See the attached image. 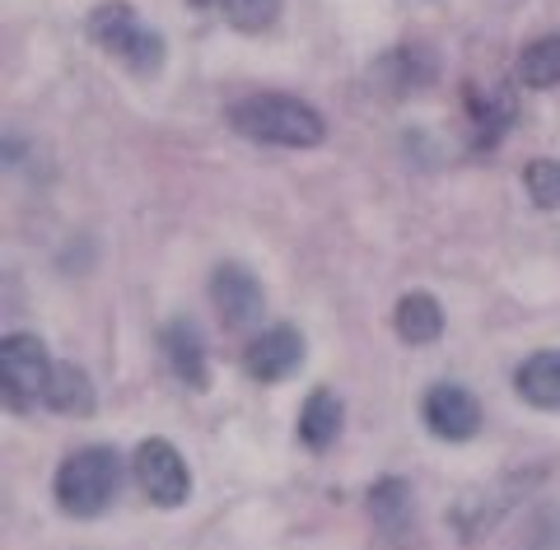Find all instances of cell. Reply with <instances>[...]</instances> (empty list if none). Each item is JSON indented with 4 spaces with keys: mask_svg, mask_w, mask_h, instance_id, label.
Wrapping results in <instances>:
<instances>
[{
    "mask_svg": "<svg viewBox=\"0 0 560 550\" xmlns=\"http://www.w3.org/2000/svg\"><path fill=\"white\" fill-rule=\"evenodd\" d=\"M230 127L238 136L257 140V145H285V150H308L327 136L323 113L290 94H253V98L234 103Z\"/></svg>",
    "mask_w": 560,
    "mask_h": 550,
    "instance_id": "obj_1",
    "label": "cell"
},
{
    "mask_svg": "<svg viewBox=\"0 0 560 550\" xmlns=\"http://www.w3.org/2000/svg\"><path fill=\"white\" fill-rule=\"evenodd\" d=\"M121 490V457L113 448H80L57 471V504L70 518H98Z\"/></svg>",
    "mask_w": 560,
    "mask_h": 550,
    "instance_id": "obj_2",
    "label": "cell"
},
{
    "mask_svg": "<svg viewBox=\"0 0 560 550\" xmlns=\"http://www.w3.org/2000/svg\"><path fill=\"white\" fill-rule=\"evenodd\" d=\"M90 43L98 51H108V57H121L136 70V75H154V70L164 66L160 33L140 28L131 5H121V0H108V5H98L90 14Z\"/></svg>",
    "mask_w": 560,
    "mask_h": 550,
    "instance_id": "obj_3",
    "label": "cell"
},
{
    "mask_svg": "<svg viewBox=\"0 0 560 550\" xmlns=\"http://www.w3.org/2000/svg\"><path fill=\"white\" fill-rule=\"evenodd\" d=\"M47 378H51V360L33 331H14L0 341V387H5V401L14 411L38 401L47 393Z\"/></svg>",
    "mask_w": 560,
    "mask_h": 550,
    "instance_id": "obj_4",
    "label": "cell"
},
{
    "mask_svg": "<svg viewBox=\"0 0 560 550\" xmlns=\"http://www.w3.org/2000/svg\"><path fill=\"white\" fill-rule=\"evenodd\" d=\"M131 471H136V481H140V490H145L150 504H160V508L187 504V494H191V471H187L183 453L173 448L168 438H145V443H140Z\"/></svg>",
    "mask_w": 560,
    "mask_h": 550,
    "instance_id": "obj_5",
    "label": "cell"
},
{
    "mask_svg": "<svg viewBox=\"0 0 560 550\" xmlns=\"http://www.w3.org/2000/svg\"><path fill=\"white\" fill-rule=\"evenodd\" d=\"M210 304H215L224 327L248 331L261 317V304H267V299H261V285L248 266L224 261V266H215V276H210Z\"/></svg>",
    "mask_w": 560,
    "mask_h": 550,
    "instance_id": "obj_6",
    "label": "cell"
},
{
    "mask_svg": "<svg viewBox=\"0 0 560 550\" xmlns=\"http://www.w3.org/2000/svg\"><path fill=\"white\" fill-rule=\"evenodd\" d=\"M300 364H304V336L285 323L257 331L248 350H243V368H248V378H257V383H285Z\"/></svg>",
    "mask_w": 560,
    "mask_h": 550,
    "instance_id": "obj_7",
    "label": "cell"
},
{
    "mask_svg": "<svg viewBox=\"0 0 560 550\" xmlns=\"http://www.w3.org/2000/svg\"><path fill=\"white\" fill-rule=\"evenodd\" d=\"M420 416H425L430 434L444 438V443H463L481 430V401L467 393L458 383H440L425 393V406H420Z\"/></svg>",
    "mask_w": 560,
    "mask_h": 550,
    "instance_id": "obj_8",
    "label": "cell"
},
{
    "mask_svg": "<svg viewBox=\"0 0 560 550\" xmlns=\"http://www.w3.org/2000/svg\"><path fill=\"white\" fill-rule=\"evenodd\" d=\"M164 354L173 364V374H178L191 393H206L210 387V360H206V341L197 323H187V317H178V323L164 327Z\"/></svg>",
    "mask_w": 560,
    "mask_h": 550,
    "instance_id": "obj_9",
    "label": "cell"
},
{
    "mask_svg": "<svg viewBox=\"0 0 560 550\" xmlns=\"http://www.w3.org/2000/svg\"><path fill=\"white\" fill-rule=\"evenodd\" d=\"M518 397L537 411H560V350H537L514 374Z\"/></svg>",
    "mask_w": 560,
    "mask_h": 550,
    "instance_id": "obj_10",
    "label": "cell"
},
{
    "mask_svg": "<svg viewBox=\"0 0 560 550\" xmlns=\"http://www.w3.org/2000/svg\"><path fill=\"white\" fill-rule=\"evenodd\" d=\"M397 336L401 341H411V346H434L444 336V308H440V299L425 294V290H411V294H401L397 299Z\"/></svg>",
    "mask_w": 560,
    "mask_h": 550,
    "instance_id": "obj_11",
    "label": "cell"
},
{
    "mask_svg": "<svg viewBox=\"0 0 560 550\" xmlns=\"http://www.w3.org/2000/svg\"><path fill=\"white\" fill-rule=\"evenodd\" d=\"M341 434V401L327 393V387H318L308 401H304V411H300V443L313 453H323L331 448Z\"/></svg>",
    "mask_w": 560,
    "mask_h": 550,
    "instance_id": "obj_12",
    "label": "cell"
},
{
    "mask_svg": "<svg viewBox=\"0 0 560 550\" xmlns=\"http://www.w3.org/2000/svg\"><path fill=\"white\" fill-rule=\"evenodd\" d=\"M43 401L61 416H90L94 411V383L84 378V368H75V364H51Z\"/></svg>",
    "mask_w": 560,
    "mask_h": 550,
    "instance_id": "obj_13",
    "label": "cell"
},
{
    "mask_svg": "<svg viewBox=\"0 0 560 550\" xmlns=\"http://www.w3.org/2000/svg\"><path fill=\"white\" fill-rule=\"evenodd\" d=\"M518 80L528 89H551L560 84V33L551 38H537L518 51Z\"/></svg>",
    "mask_w": 560,
    "mask_h": 550,
    "instance_id": "obj_14",
    "label": "cell"
},
{
    "mask_svg": "<svg viewBox=\"0 0 560 550\" xmlns=\"http://www.w3.org/2000/svg\"><path fill=\"white\" fill-rule=\"evenodd\" d=\"M370 508H374V518L383 527H407L411 518V485H401V481H383L370 490Z\"/></svg>",
    "mask_w": 560,
    "mask_h": 550,
    "instance_id": "obj_15",
    "label": "cell"
},
{
    "mask_svg": "<svg viewBox=\"0 0 560 550\" xmlns=\"http://www.w3.org/2000/svg\"><path fill=\"white\" fill-rule=\"evenodd\" d=\"M224 20L238 33H267L280 20V0H224Z\"/></svg>",
    "mask_w": 560,
    "mask_h": 550,
    "instance_id": "obj_16",
    "label": "cell"
},
{
    "mask_svg": "<svg viewBox=\"0 0 560 550\" xmlns=\"http://www.w3.org/2000/svg\"><path fill=\"white\" fill-rule=\"evenodd\" d=\"M523 183H528V197L541 210H560V164L556 159H537V164H528Z\"/></svg>",
    "mask_w": 560,
    "mask_h": 550,
    "instance_id": "obj_17",
    "label": "cell"
},
{
    "mask_svg": "<svg viewBox=\"0 0 560 550\" xmlns=\"http://www.w3.org/2000/svg\"><path fill=\"white\" fill-rule=\"evenodd\" d=\"M191 5H215V0H191Z\"/></svg>",
    "mask_w": 560,
    "mask_h": 550,
    "instance_id": "obj_18",
    "label": "cell"
}]
</instances>
